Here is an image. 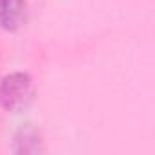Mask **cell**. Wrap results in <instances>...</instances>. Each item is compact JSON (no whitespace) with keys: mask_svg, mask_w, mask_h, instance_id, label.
<instances>
[{"mask_svg":"<svg viewBox=\"0 0 155 155\" xmlns=\"http://www.w3.org/2000/svg\"><path fill=\"white\" fill-rule=\"evenodd\" d=\"M28 22L26 0H0V28L4 31H18Z\"/></svg>","mask_w":155,"mask_h":155,"instance_id":"2","label":"cell"},{"mask_svg":"<svg viewBox=\"0 0 155 155\" xmlns=\"http://www.w3.org/2000/svg\"><path fill=\"white\" fill-rule=\"evenodd\" d=\"M35 101V84L31 75L15 71L6 75L0 82V104L6 111L22 113Z\"/></svg>","mask_w":155,"mask_h":155,"instance_id":"1","label":"cell"},{"mask_svg":"<svg viewBox=\"0 0 155 155\" xmlns=\"http://www.w3.org/2000/svg\"><path fill=\"white\" fill-rule=\"evenodd\" d=\"M42 151V140L38 131L31 124H22L13 139V153H38Z\"/></svg>","mask_w":155,"mask_h":155,"instance_id":"3","label":"cell"}]
</instances>
